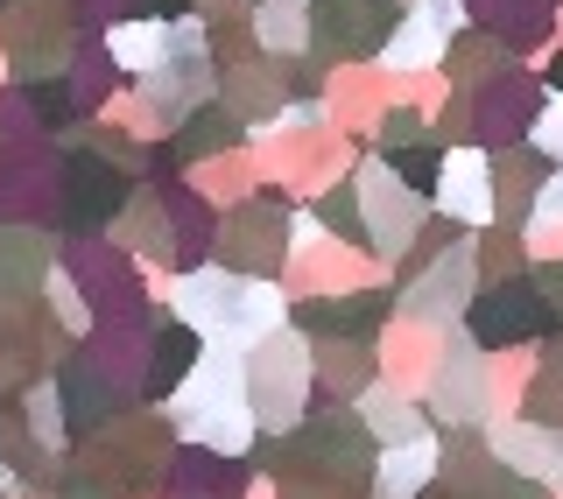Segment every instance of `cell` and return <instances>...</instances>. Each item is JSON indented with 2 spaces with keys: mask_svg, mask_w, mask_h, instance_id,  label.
Masks as SVG:
<instances>
[{
  "mask_svg": "<svg viewBox=\"0 0 563 499\" xmlns=\"http://www.w3.org/2000/svg\"><path fill=\"white\" fill-rule=\"evenodd\" d=\"M176 317L205 331V345H261L289 324V302L268 275H240V267H190L176 281Z\"/></svg>",
  "mask_w": 563,
  "mask_h": 499,
  "instance_id": "cell-1",
  "label": "cell"
},
{
  "mask_svg": "<svg viewBox=\"0 0 563 499\" xmlns=\"http://www.w3.org/2000/svg\"><path fill=\"white\" fill-rule=\"evenodd\" d=\"M169 430H176V443H205V451H233V457L261 436L240 345H205L198 373L169 395Z\"/></svg>",
  "mask_w": 563,
  "mask_h": 499,
  "instance_id": "cell-2",
  "label": "cell"
},
{
  "mask_svg": "<svg viewBox=\"0 0 563 499\" xmlns=\"http://www.w3.org/2000/svg\"><path fill=\"white\" fill-rule=\"evenodd\" d=\"M310 387H317V345L296 324H282L275 337L246 345V395H254L261 436L296 430V422H303V408H310Z\"/></svg>",
  "mask_w": 563,
  "mask_h": 499,
  "instance_id": "cell-3",
  "label": "cell"
},
{
  "mask_svg": "<svg viewBox=\"0 0 563 499\" xmlns=\"http://www.w3.org/2000/svg\"><path fill=\"white\" fill-rule=\"evenodd\" d=\"M493 359L500 352L472 345V337H451L444 352H437V373H430V422H444V430H493V415H500V380H493Z\"/></svg>",
  "mask_w": 563,
  "mask_h": 499,
  "instance_id": "cell-4",
  "label": "cell"
},
{
  "mask_svg": "<svg viewBox=\"0 0 563 499\" xmlns=\"http://www.w3.org/2000/svg\"><path fill=\"white\" fill-rule=\"evenodd\" d=\"M556 324L563 317H556V302H550V289H542L536 275L486 281V289L472 296V310H465V337L486 345V352H521V345H536V337H550Z\"/></svg>",
  "mask_w": 563,
  "mask_h": 499,
  "instance_id": "cell-5",
  "label": "cell"
},
{
  "mask_svg": "<svg viewBox=\"0 0 563 499\" xmlns=\"http://www.w3.org/2000/svg\"><path fill=\"white\" fill-rule=\"evenodd\" d=\"M479 289L486 281H479V260H472V240H465V246H451V254H437L422 275H409L395 317H409L422 331H465V310H472Z\"/></svg>",
  "mask_w": 563,
  "mask_h": 499,
  "instance_id": "cell-6",
  "label": "cell"
},
{
  "mask_svg": "<svg viewBox=\"0 0 563 499\" xmlns=\"http://www.w3.org/2000/svg\"><path fill=\"white\" fill-rule=\"evenodd\" d=\"M395 22H401L395 0H310V49L339 64H366L387 49Z\"/></svg>",
  "mask_w": 563,
  "mask_h": 499,
  "instance_id": "cell-7",
  "label": "cell"
},
{
  "mask_svg": "<svg viewBox=\"0 0 563 499\" xmlns=\"http://www.w3.org/2000/svg\"><path fill=\"white\" fill-rule=\"evenodd\" d=\"M422 204L430 198H416L409 184H401L387 163H374L360 176V219H366V254L374 260H401L409 254V240L422 233Z\"/></svg>",
  "mask_w": 563,
  "mask_h": 499,
  "instance_id": "cell-8",
  "label": "cell"
},
{
  "mask_svg": "<svg viewBox=\"0 0 563 499\" xmlns=\"http://www.w3.org/2000/svg\"><path fill=\"white\" fill-rule=\"evenodd\" d=\"M395 317V296L387 289H345V296H310L289 310V324L310 337V345H374L380 324Z\"/></svg>",
  "mask_w": 563,
  "mask_h": 499,
  "instance_id": "cell-9",
  "label": "cell"
},
{
  "mask_svg": "<svg viewBox=\"0 0 563 499\" xmlns=\"http://www.w3.org/2000/svg\"><path fill=\"white\" fill-rule=\"evenodd\" d=\"M64 219H70V233H99V225H113L120 219V204L134 198L128 190V169L113 163V155H99V148H70V163H64Z\"/></svg>",
  "mask_w": 563,
  "mask_h": 499,
  "instance_id": "cell-10",
  "label": "cell"
},
{
  "mask_svg": "<svg viewBox=\"0 0 563 499\" xmlns=\"http://www.w3.org/2000/svg\"><path fill=\"white\" fill-rule=\"evenodd\" d=\"M465 35V0H409L395 35H387L380 64L387 70H430L451 57V43Z\"/></svg>",
  "mask_w": 563,
  "mask_h": 499,
  "instance_id": "cell-11",
  "label": "cell"
},
{
  "mask_svg": "<svg viewBox=\"0 0 563 499\" xmlns=\"http://www.w3.org/2000/svg\"><path fill=\"white\" fill-rule=\"evenodd\" d=\"M542 99H550V85L528 78V70H493V78L479 85V99H472V127H479V141H493V148H521L528 127H536Z\"/></svg>",
  "mask_w": 563,
  "mask_h": 499,
  "instance_id": "cell-12",
  "label": "cell"
},
{
  "mask_svg": "<svg viewBox=\"0 0 563 499\" xmlns=\"http://www.w3.org/2000/svg\"><path fill=\"white\" fill-rule=\"evenodd\" d=\"M444 219L472 225V233H486V225H500V204H493V148L479 141H465V148L444 155V176H437V198H430Z\"/></svg>",
  "mask_w": 563,
  "mask_h": 499,
  "instance_id": "cell-13",
  "label": "cell"
},
{
  "mask_svg": "<svg viewBox=\"0 0 563 499\" xmlns=\"http://www.w3.org/2000/svg\"><path fill=\"white\" fill-rule=\"evenodd\" d=\"M57 401H64V430L70 436H99L106 422H120V401H128V387L120 380H106V366L92 359V352H78V359H57Z\"/></svg>",
  "mask_w": 563,
  "mask_h": 499,
  "instance_id": "cell-14",
  "label": "cell"
},
{
  "mask_svg": "<svg viewBox=\"0 0 563 499\" xmlns=\"http://www.w3.org/2000/svg\"><path fill=\"white\" fill-rule=\"evenodd\" d=\"M254 486V472H246V457L233 451H205V443H176L169 465H163V499H246Z\"/></svg>",
  "mask_w": 563,
  "mask_h": 499,
  "instance_id": "cell-15",
  "label": "cell"
},
{
  "mask_svg": "<svg viewBox=\"0 0 563 499\" xmlns=\"http://www.w3.org/2000/svg\"><path fill=\"white\" fill-rule=\"evenodd\" d=\"M289 204H240V219H225L219 233V254L225 267H240V275H275L282 260H289V219H282Z\"/></svg>",
  "mask_w": 563,
  "mask_h": 499,
  "instance_id": "cell-16",
  "label": "cell"
},
{
  "mask_svg": "<svg viewBox=\"0 0 563 499\" xmlns=\"http://www.w3.org/2000/svg\"><path fill=\"white\" fill-rule=\"evenodd\" d=\"M486 443L500 451V465H515L521 478H536V486H550L563 499V422H536V415L493 422Z\"/></svg>",
  "mask_w": 563,
  "mask_h": 499,
  "instance_id": "cell-17",
  "label": "cell"
},
{
  "mask_svg": "<svg viewBox=\"0 0 563 499\" xmlns=\"http://www.w3.org/2000/svg\"><path fill=\"white\" fill-rule=\"evenodd\" d=\"M205 359V331H190L184 317H155V331H148V373H141V395L148 401H169L176 387L198 373Z\"/></svg>",
  "mask_w": 563,
  "mask_h": 499,
  "instance_id": "cell-18",
  "label": "cell"
},
{
  "mask_svg": "<svg viewBox=\"0 0 563 499\" xmlns=\"http://www.w3.org/2000/svg\"><path fill=\"white\" fill-rule=\"evenodd\" d=\"M444 478V451H437V436L422 430L409 443H380V457H374V492L380 499H422Z\"/></svg>",
  "mask_w": 563,
  "mask_h": 499,
  "instance_id": "cell-19",
  "label": "cell"
},
{
  "mask_svg": "<svg viewBox=\"0 0 563 499\" xmlns=\"http://www.w3.org/2000/svg\"><path fill=\"white\" fill-rule=\"evenodd\" d=\"M352 408H360V422L374 430V443H409V436L430 430V408H422L409 387H395V380H374Z\"/></svg>",
  "mask_w": 563,
  "mask_h": 499,
  "instance_id": "cell-20",
  "label": "cell"
},
{
  "mask_svg": "<svg viewBox=\"0 0 563 499\" xmlns=\"http://www.w3.org/2000/svg\"><path fill=\"white\" fill-rule=\"evenodd\" d=\"M254 43L268 57H303L310 49V0H261L254 8Z\"/></svg>",
  "mask_w": 563,
  "mask_h": 499,
  "instance_id": "cell-21",
  "label": "cell"
},
{
  "mask_svg": "<svg viewBox=\"0 0 563 499\" xmlns=\"http://www.w3.org/2000/svg\"><path fill=\"white\" fill-rule=\"evenodd\" d=\"M57 275V260H49V240L43 233H8L0 240V289H35V281Z\"/></svg>",
  "mask_w": 563,
  "mask_h": 499,
  "instance_id": "cell-22",
  "label": "cell"
},
{
  "mask_svg": "<svg viewBox=\"0 0 563 499\" xmlns=\"http://www.w3.org/2000/svg\"><path fill=\"white\" fill-rule=\"evenodd\" d=\"M444 155H451V141H409V148H387L380 163L401 176V184L416 190V198H437V176H444Z\"/></svg>",
  "mask_w": 563,
  "mask_h": 499,
  "instance_id": "cell-23",
  "label": "cell"
},
{
  "mask_svg": "<svg viewBox=\"0 0 563 499\" xmlns=\"http://www.w3.org/2000/svg\"><path fill=\"white\" fill-rule=\"evenodd\" d=\"M556 225H563V163H550V176H542L536 211H528V225H521V233H556Z\"/></svg>",
  "mask_w": 563,
  "mask_h": 499,
  "instance_id": "cell-24",
  "label": "cell"
},
{
  "mask_svg": "<svg viewBox=\"0 0 563 499\" xmlns=\"http://www.w3.org/2000/svg\"><path fill=\"white\" fill-rule=\"evenodd\" d=\"M528 148L542 155V163H563V99L550 92L542 99V113H536V127H528Z\"/></svg>",
  "mask_w": 563,
  "mask_h": 499,
  "instance_id": "cell-25",
  "label": "cell"
},
{
  "mask_svg": "<svg viewBox=\"0 0 563 499\" xmlns=\"http://www.w3.org/2000/svg\"><path fill=\"white\" fill-rule=\"evenodd\" d=\"M542 85H550V92L563 99V57H550V70H542Z\"/></svg>",
  "mask_w": 563,
  "mask_h": 499,
  "instance_id": "cell-26",
  "label": "cell"
},
{
  "mask_svg": "<svg viewBox=\"0 0 563 499\" xmlns=\"http://www.w3.org/2000/svg\"><path fill=\"white\" fill-rule=\"evenodd\" d=\"M422 499H457V492H451V486H430V492H422Z\"/></svg>",
  "mask_w": 563,
  "mask_h": 499,
  "instance_id": "cell-27",
  "label": "cell"
},
{
  "mask_svg": "<svg viewBox=\"0 0 563 499\" xmlns=\"http://www.w3.org/2000/svg\"><path fill=\"white\" fill-rule=\"evenodd\" d=\"M8 8H14V0H0V14H8Z\"/></svg>",
  "mask_w": 563,
  "mask_h": 499,
  "instance_id": "cell-28",
  "label": "cell"
},
{
  "mask_svg": "<svg viewBox=\"0 0 563 499\" xmlns=\"http://www.w3.org/2000/svg\"><path fill=\"white\" fill-rule=\"evenodd\" d=\"M366 499H380V492H366Z\"/></svg>",
  "mask_w": 563,
  "mask_h": 499,
  "instance_id": "cell-29",
  "label": "cell"
}]
</instances>
